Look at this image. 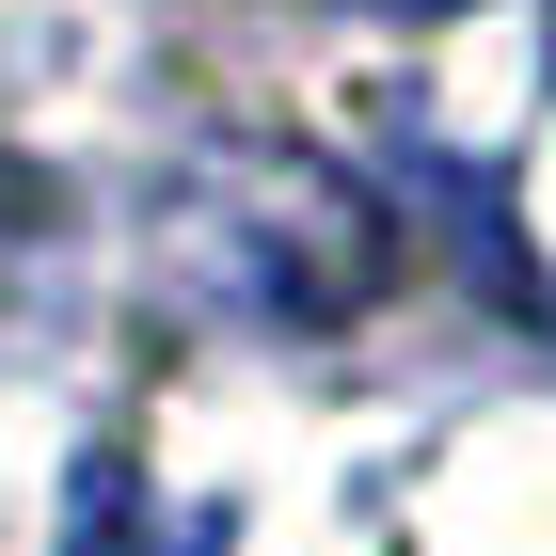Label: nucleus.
<instances>
[{"label": "nucleus", "instance_id": "nucleus-3", "mask_svg": "<svg viewBox=\"0 0 556 556\" xmlns=\"http://www.w3.org/2000/svg\"><path fill=\"white\" fill-rule=\"evenodd\" d=\"M382 16H462V0H382Z\"/></svg>", "mask_w": 556, "mask_h": 556}, {"label": "nucleus", "instance_id": "nucleus-2", "mask_svg": "<svg viewBox=\"0 0 556 556\" xmlns=\"http://www.w3.org/2000/svg\"><path fill=\"white\" fill-rule=\"evenodd\" d=\"M64 556H175V541H143V477L112 462V445L64 477ZM191 556H207V525H191Z\"/></svg>", "mask_w": 556, "mask_h": 556}, {"label": "nucleus", "instance_id": "nucleus-1", "mask_svg": "<svg viewBox=\"0 0 556 556\" xmlns=\"http://www.w3.org/2000/svg\"><path fill=\"white\" fill-rule=\"evenodd\" d=\"M382 270H397V223L334 160H302V143H207L160 191V287L175 302H223V318H350V302H382Z\"/></svg>", "mask_w": 556, "mask_h": 556}]
</instances>
